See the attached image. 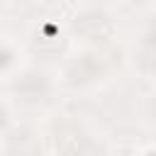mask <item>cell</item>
Returning <instances> with one entry per match:
<instances>
[{
	"mask_svg": "<svg viewBox=\"0 0 156 156\" xmlns=\"http://www.w3.org/2000/svg\"><path fill=\"white\" fill-rule=\"evenodd\" d=\"M85 144V134L73 122H63L61 127H56V149L63 156H80Z\"/></svg>",
	"mask_w": 156,
	"mask_h": 156,
	"instance_id": "obj_1",
	"label": "cell"
}]
</instances>
